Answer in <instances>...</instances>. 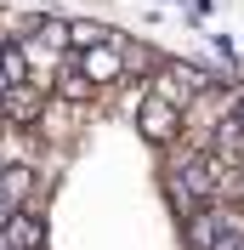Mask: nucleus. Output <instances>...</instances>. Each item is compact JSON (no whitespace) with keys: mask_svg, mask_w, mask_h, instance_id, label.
I'll list each match as a JSON object with an SVG mask.
<instances>
[{"mask_svg":"<svg viewBox=\"0 0 244 250\" xmlns=\"http://www.w3.org/2000/svg\"><path fill=\"white\" fill-rule=\"evenodd\" d=\"M216 74H204V68H193V62H159V68H153L148 74V91L153 97H165L170 108H187V103H193L199 91H204V85H210Z\"/></svg>","mask_w":244,"mask_h":250,"instance_id":"f257e3e1","label":"nucleus"},{"mask_svg":"<svg viewBox=\"0 0 244 250\" xmlns=\"http://www.w3.org/2000/svg\"><path fill=\"white\" fill-rule=\"evenodd\" d=\"M74 62H80V74L91 80L97 91H114L125 80V57H120V29L108 34L102 46H85V51H74Z\"/></svg>","mask_w":244,"mask_h":250,"instance_id":"f03ea898","label":"nucleus"},{"mask_svg":"<svg viewBox=\"0 0 244 250\" xmlns=\"http://www.w3.org/2000/svg\"><path fill=\"white\" fill-rule=\"evenodd\" d=\"M137 131H142V142H153V148H159V154H165L170 142L182 137V108H170L165 97H142L137 103Z\"/></svg>","mask_w":244,"mask_h":250,"instance_id":"7ed1b4c3","label":"nucleus"},{"mask_svg":"<svg viewBox=\"0 0 244 250\" xmlns=\"http://www.w3.org/2000/svg\"><path fill=\"white\" fill-rule=\"evenodd\" d=\"M80 125H85V108H80V103L46 97V103H40V114H34V137L46 142V148H62V142L74 137Z\"/></svg>","mask_w":244,"mask_h":250,"instance_id":"20e7f679","label":"nucleus"},{"mask_svg":"<svg viewBox=\"0 0 244 250\" xmlns=\"http://www.w3.org/2000/svg\"><path fill=\"white\" fill-rule=\"evenodd\" d=\"M6 250H46V205H29V210H12L6 228H0Z\"/></svg>","mask_w":244,"mask_h":250,"instance_id":"39448f33","label":"nucleus"},{"mask_svg":"<svg viewBox=\"0 0 244 250\" xmlns=\"http://www.w3.org/2000/svg\"><path fill=\"white\" fill-rule=\"evenodd\" d=\"M34 159H46V142L34 137V125L0 120V165H34Z\"/></svg>","mask_w":244,"mask_h":250,"instance_id":"423d86ee","label":"nucleus"},{"mask_svg":"<svg viewBox=\"0 0 244 250\" xmlns=\"http://www.w3.org/2000/svg\"><path fill=\"white\" fill-rule=\"evenodd\" d=\"M182 239H187V250H216V239H222V222H216V205H204V210L182 216Z\"/></svg>","mask_w":244,"mask_h":250,"instance_id":"0eeeda50","label":"nucleus"},{"mask_svg":"<svg viewBox=\"0 0 244 250\" xmlns=\"http://www.w3.org/2000/svg\"><path fill=\"white\" fill-rule=\"evenodd\" d=\"M0 120H6V108H0Z\"/></svg>","mask_w":244,"mask_h":250,"instance_id":"6e6552de","label":"nucleus"}]
</instances>
